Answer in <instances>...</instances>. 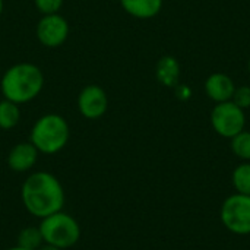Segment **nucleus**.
<instances>
[{
	"instance_id": "obj_1",
	"label": "nucleus",
	"mask_w": 250,
	"mask_h": 250,
	"mask_svg": "<svg viewBox=\"0 0 250 250\" xmlns=\"http://www.w3.org/2000/svg\"><path fill=\"white\" fill-rule=\"evenodd\" d=\"M21 199L23 208L35 218H45L64 207V189L60 180L47 171H35L29 174L22 188Z\"/></svg>"
},
{
	"instance_id": "obj_2",
	"label": "nucleus",
	"mask_w": 250,
	"mask_h": 250,
	"mask_svg": "<svg viewBox=\"0 0 250 250\" xmlns=\"http://www.w3.org/2000/svg\"><path fill=\"white\" fill-rule=\"evenodd\" d=\"M44 86V75L34 63H16L10 66L1 76L0 89L3 98L25 104L40 95Z\"/></svg>"
},
{
	"instance_id": "obj_3",
	"label": "nucleus",
	"mask_w": 250,
	"mask_h": 250,
	"mask_svg": "<svg viewBox=\"0 0 250 250\" xmlns=\"http://www.w3.org/2000/svg\"><path fill=\"white\" fill-rule=\"evenodd\" d=\"M70 139V127L67 120L56 113L41 116L32 126L29 142L40 154L54 155L60 152Z\"/></svg>"
},
{
	"instance_id": "obj_4",
	"label": "nucleus",
	"mask_w": 250,
	"mask_h": 250,
	"mask_svg": "<svg viewBox=\"0 0 250 250\" xmlns=\"http://www.w3.org/2000/svg\"><path fill=\"white\" fill-rule=\"evenodd\" d=\"M38 227L45 245H51L62 250L73 248L82 234L79 223L63 211L42 218Z\"/></svg>"
},
{
	"instance_id": "obj_5",
	"label": "nucleus",
	"mask_w": 250,
	"mask_h": 250,
	"mask_svg": "<svg viewBox=\"0 0 250 250\" xmlns=\"http://www.w3.org/2000/svg\"><path fill=\"white\" fill-rule=\"evenodd\" d=\"M221 221L233 234H250V196L242 193L230 195L223 202Z\"/></svg>"
},
{
	"instance_id": "obj_6",
	"label": "nucleus",
	"mask_w": 250,
	"mask_h": 250,
	"mask_svg": "<svg viewBox=\"0 0 250 250\" xmlns=\"http://www.w3.org/2000/svg\"><path fill=\"white\" fill-rule=\"evenodd\" d=\"M211 125L220 136L231 139L245 130V110L236 105L231 100L218 103L211 111Z\"/></svg>"
},
{
	"instance_id": "obj_7",
	"label": "nucleus",
	"mask_w": 250,
	"mask_h": 250,
	"mask_svg": "<svg viewBox=\"0 0 250 250\" xmlns=\"http://www.w3.org/2000/svg\"><path fill=\"white\" fill-rule=\"evenodd\" d=\"M69 32H70L69 22L60 13L42 15L35 29L38 41L48 48L60 47L67 40Z\"/></svg>"
},
{
	"instance_id": "obj_8",
	"label": "nucleus",
	"mask_w": 250,
	"mask_h": 250,
	"mask_svg": "<svg viewBox=\"0 0 250 250\" xmlns=\"http://www.w3.org/2000/svg\"><path fill=\"white\" fill-rule=\"evenodd\" d=\"M78 110L88 120L101 119L108 108V97L100 85H86L78 95Z\"/></svg>"
},
{
	"instance_id": "obj_9",
	"label": "nucleus",
	"mask_w": 250,
	"mask_h": 250,
	"mask_svg": "<svg viewBox=\"0 0 250 250\" xmlns=\"http://www.w3.org/2000/svg\"><path fill=\"white\" fill-rule=\"evenodd\" d=\"M38 149L28 141L16 144L7 155V167L15 173H25L29 171L37 160H38Z\"/></svg>"
},
{
	"instance_id": "obj_10",
	"label": "nucleus",
	"mask_w": 250,
	"mask_h": 250,
	"mask_svg": "<svg viewBox=\"0 0 250 250\" xmlns=\"http://www.w3.org/2000/svg\"><path fill=\"white\" fill-rule=\"evenodd\" d=\"M234 89H236V85L233 79L229 75L221 73V72L209 75L205 82V92L212 101H215V104L230 101L233 98Z\"/></svg>"
},
{
	"instance_id": "obj_11",
	"label": "nucleus",
	"mask_w": 250,
	"mask_h": 250,
	"mask_svg": "<svg viewBox=\"0 0 250 250\" xmlns=\"http://www.w3.org/2000/svg\"><path fill=\"white\" fill-rule=\"evenodd\" d=\"M125 12L138 19H151L163 7V0H120Z\"/></svg>"
},
{
	"instance_id": "obj_12",
	"label": "nucleus",
	"mask_w": 250,
	"mask_h": 250,
	"mask_svg": "<svg viewBox=\"0 0 250 250\" xmlns=\"http://www.w3.org/2000/svg\"><path fill=\"white\" fill-rule=\"evenodd\" d=\"M155 75L164 86H176L180 79V63L173 56H164L157 63Z\"/></svg>"
},
{
	"instance_id": "obj_13",
	"label": "nucleus",
	"mask_w": 250,
	"mask_h": 250,
	"mask_svg": "<svg viewBox=\"0 0 250 250\" xmlns=\"http://www.w3.org/2000/svg\"><path fill=\"white\" fill-rule=\"evenodd\" d=\"M19 120H21L19 104L3 98L0 101V129L10 130L18 126Z\"/></svg>"
},
{
	"instance_id": "obj_14",
	"label": "nucleus",
	"mask_w": 250,
	"mask_h": 250,
	"mask_svg": "<svg viewBox=\"0 0 250 250\" xmlns=\"http://www.w3.org/2000/svg\"><path fill=\"white\" fill-rule=\"evenodd\" d=\"M16 245L28 250L40 249L44 245V239H42V234H41L40 227L28 226V227L22 229L19 231V234H18Z\"/></svg>"
},
{
	"instance_id": "obj_15",
	"label": "nucleus",
	"mask_w": 250,
	"mask_h": 250,
	"mask_svg": "<svg viewBox=\"0 0 250 250\" xmlns=\"http://www.w3.org/2000/svg\"><path fill=\"white\" fill-rule=\"evenodd\" d=\"M233 186L237 193L250 196V163L245 161L239 164L233 171Z\"/></svg>"
},
{
	"instance_id": "obj_16",
	"label": "nucleus",
	"mask_w": 250,
	"mask_h": 250,
	"mask_svg": "<svg viewBox=\"0 0 250 250\" xmlns=\"http://www.w3.org/2000/svg\"><path fill=\"white\" fill-rule=\"evenodd\" d=\"M231 151L243 161H250V132L242 130L239 135L231 138Z\"/></svg>"
},
{
	"instance_id": "obj_17",
	"label": "nucleus",
	"mask_w": 250,
	"mask_h": 250,
	"mask_svg": "<svg viewBox=\"0 0 250 250\" xmlns=\"http://www.w3.org/2000/svg\"><path fill=\"white\" fill-rule=\"evenodd\" d=\"M34 4L41 15H53L59 13L63 6V0H34Z\"/></svg>"
},
{
	"instance_id": "obj_18",
	"label": "nucleus",
	"mask_w": 250,
	"mask_h": 250,
	"mask_svg": "<svg viewBox=\"0 0 250 250\" xmlns=\"http://www.w3.org/2000/svg\"><path fill=\"white\" fill-rule=\"evenodd\" d=\"M231 101L243 110L250 108V86L243 85V86L236 88Z\"/></svg>"
},
{
	"instance_id": "obj_19",
	"label": "nucleus",
	"mask_w": 250,
	"mask_h": 250,
	"mask_svg": "<svg viewBox=\"0 0 250 250\" xmlns=\"http://www.w3.org/2000/svg\"><path fill=\"white\" fill-rule=\"evenodd\" d=\"M190 88L188 86V85H180V83H177L176 85V95H177V98L179 100H182V101H186V100H189L190 98Z\"/></svg>"
},
{
	"instance_id": "obj_20",
	"label": "nucleus",
	"mask_w": 250,
	"mask_h": 250,
	"mask_svg": "<svg viewBox=\"0 0 250 250\" xmlns=\"http://www.w3.org/2000/svg\"><path fill=\"white\" fill-rule=\"evenodd\" d=\"M37 250H62V249H59V248H56V246H51V245H42L40 249H37Z\"/></svg>"
},
{
	"instance_id": "obj_21",
	"label": "nucleus",
	"mask_w": 250,
	"mask_h": 250,
	"mask_svg": "<svg viewBox=\"0 0 250 250\" xmlns=\"http://www.w3.org/2000/svg\"><path fill=\"white\" fill-rule=\"evenodd\" d=\"M6 250H28V249H23V248H21V246H13V248H9V249H6Z\"/></svg>"
},
{
	"instance_id": "obj_22",
	"label": "nucleus",
	"mask_w": 250,
	"mask_h": 250,
	"mask_svg": "<svg viewBox=\"0 0 250 250\" xmlns=\"http://www.w3.org/2000/svg\"><path fill=\"white\" fill-rule=\"evenodd\" d=\"M3 13V0H0V16Z\"/></svg>"
},
{
	"instance_id": "obj_23",
	"label": "nucleus",
	"mask_w": 250,
	"mask_h": 250,
	"mask_svg": "<svg viewBox=\"0 0 250 250\" xmlns=\"http://www.w3.org/2000/svg\"><path fill=\"white\" fill-rule=\"evenodd\" d=\"M248 67H249V73H250V59H249V64H248Z\"/></svg>"
}]
</instances>
